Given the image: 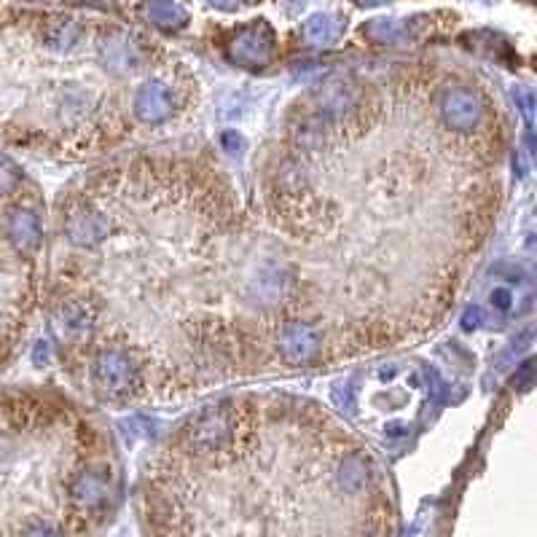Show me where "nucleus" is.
<instances>
[{"mask_svg":"<svg viewBox=\"0 0 537 537\" xmlns=\"http://www.w3.org/2000/svg\"><path fill=\"white\" fill-rule=\"evenodd\" d=\"M94 390L111 401H132L145 390V374L140 360L119 344H108L92 358Z\"/></svg>","mask_w":537,"mask_h":537,"instance_id":"f257e3e1","label":"nucleus"},{"mask_svg":"<svg viewBox=\"0 0 537 537\" xmlns=\"http://www.w3.org/2000/svg\"><path fill=\"white\" fill-rule=\"evenodd\" d=\"M65 500L78 521L105 516L113 500V473L105 462H78L65 484Z\"/></svg>","mask_w":537,"mask_h":537,"instance_id":"f03ea898","label":"nucleus"},{"mask_svg":"<svg viewBox=\"0 0 537 537\" xmlns=\"http://www.w3.org/2000/svg\"><path fill=\"white\" fill-rule=\"evenodd\" d=\"M113 223L105 207L84 191L81 197H70L62 207V234L76 248L94 250L111 237Z\"/></svg>","mask_w":537,"mask_h":537,"instance_id":"7ed1b4c3","label":"nucleus"},{"mask_svg":"<svg viewBox=\"0 0 537 537\" xmlns=\"http://www.w3.org/2000/svg\"><path fill=\"white\" fill-rule=\"evenodd\" d=\"M438 113H441V124L454 135L470 137L486 132V105L473 89L457 86V89L444 92L441 103H438Z\"/></svg>","mask_w":537,"mask_h":537,"instance_id":"20e7f679","label":"nucleus"},{"mask_svg":"<svg viewBox=\"0 0 537 537\" xmlns=\"http://www.w3.org/2000/svg\"><path fill=\"white\" fill-rule=\"evenodd\" d=\"M323 331L309 320H282L277 328V352L290 366H304L323 352Z\"/></svg>","mask_w":537,"mask_h":537,"instance_id":"39448f33","label":"nucleus"},{"mask_svg":"<svg viewBox=\"0 0 537 537\" xmlns=\"http://www.w3.org/2000/svg\"><path fill=\"white\" fill-rule=\"evenodd\" d=\"M0 229H3V237L9 242L11 248L17 250L19 256H33L38 253V248L43 245V223L38 218L33 207L11 205L6 213H3V221H0Z\"/></svg>","mask_w":537,"mask_h":537,"instance_id":"423d86ee","label":"nucleus"},{"mask_svg":"<svg viewBox=\"0 0 537 537\" xmlns=\"http://www.w3.org/2000/svg\"><path fill=\"white\" fill-rule=\"evenodd\" d=\"M274 57V30L266 22H253L231 41V60L242 68H264Z\"/></svg>","mask_w":537,"mask_h":537,"instance_id":"0eeeda50","label":"nucleus"},{"mask_svg":"<svg viewBox=\"0 0 537 537\" xmlns=\"http://www.w3.org/2000/svg\"><path fill=\"white\" fill-rule=\"evenodd\" d=\"M52 323L62 339H84L97 325V309L84 296H70L54 307Z\"/></svg>","mask_w":537,"mask_h":537,"instance_id":"6e6552de","label":"nucleus"},{"mask_svg":"<svg viewBox=\"0 0 537 537\" xmlns=\"http://www.w3.org/2000/svg\"><path fill=\"white\" fill-rule=\"evenodd\" d=\"M172 111H175L172 89L162 81H148L135 94V116L145 124H159V121L170 119Z\"/></svg>","mask_w":537,"mask_h":537,"instance_id":"1a4fd4ad","label":"nucleus"},{"mask_svg":"<svg viewBox=\"0 0 537 537\" xmlns=\"http://www.w3.org/2000/svg\"><path fill=\"white\" fill-rule=\"evenodd\" d=\"M344 22L339 14H315L304 22V38L315 46H331L339 41Z\"/></svg>","mask_w":537,"mask_h":537,"instance_id":"9d476101","label":"nucleus"},{"mask_svg":"<svg viewBox=\"0 0 537 537\" xmlns=\"http://www.w3.org/2000/svg\"><path fill=\"white\" fill-rule=\"evenodd\" d=\"M145 14L156 27H164V30H178L188 19L186 11L172 0H145Z\"/></svg>","mask_w":537,"mask_h":537,"instance_id":"9b49d317","label":"nucleus"},{"mask_svg":"<svg viewBox=\"0 0 537 537\" xmlns=\"http://www.w3.org/2000/svg\"><path fill=\"white\" fill-rule=\"evenodd\" d=\"M403 33H406V27H401L393 19H376L366 27V35L376 43H395Z\"/></svg>","mask_w":537,"mask_h":537,"instance_id":"f8f14e48","label":"nucleus"},{"mask_svg":"<svg viewBox=\"0 0 537 537\" xmlns=\"http://www.w3.org/2000/svg\"><path fill=\"white\" fill-rule=\"evenodd\" d=\"M22 183V170L11 162L9 156L0 154V199L11 197Z\"/></svg>","mask_w":537,"mask_h":537,"instance_id":"ddd939ff","label":"nucleus"},{"mask_svg":"<svg viewBox=\"0 0 537 537\" xmlns=\"http://www.w3.org/2000/svg\"><path fill=\"white\" fill-rule=\"evenodd\" d=\"M489 304L500 312V315H508L513 307H516V296L505 285H497L492 293H489Z\"/></svg>","mask_w":537,"mask_h":537,"instance_id":"4468645a","label":"nucleus"},{"mask_svg":"<svg viewBox=\"0 0 537 537\" xmlns=\"http://www.w3.org/2000/svg\"><path fill=\"white\" fill-rule=\"evenodd\" d=\"M19 537H62V532L49 521H33V524H27L22 529V535Z\"/></svg>","mask_w":537,"mask_h":537,"instance_id":"2eb2a0df","label":"nucleus"},{"mask_svg":"<svg viewBox=\"0 0 537 537\" xmlns=\"http://www.w3.org/2000/svg\"><path fill=\"white\" fill-rule=\"evenodd\" d=\"M221 145L229 151L231 156H237L245 151V140H242V135H237V132H223Z\"/></svg>","mask_w":537,"mask_h":537,"instance_id":"dca6fc26","label":"nucleus"},{"mask_svg":"<svg viewBox=\"0 0 537 537\" xmlns=\"http://www.w3.org/2000/svg\"><path fill=\"white\" fill-rule=\"evenodd\" d=\"M484 309L481 307H473L468 309V315H465V320H462V325L468 328V331H473V328H478V325L484 323Z\"/></svg>","mask_w":537,"mask_h":537,"instance_id":"f3484780","label":"nucleus"},{"mask_svg":"<svg viewBox=\"0 0 537 537\" xmlns=\"http://www.w3.org/2000/svg\"><path fill=\"white\" fill-rule=\"evenodd\" d=\"M360 6H382V3H387V0H358Z\"/></svg>","mask_w":537,"mask_h":537,"instance_id":"a211bd4d","label":"nucleus"}]
</instances>
